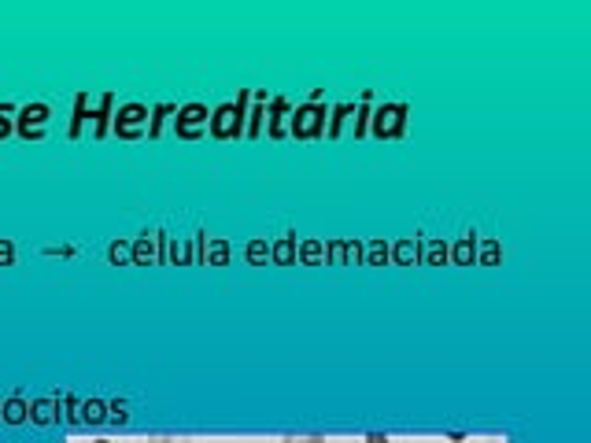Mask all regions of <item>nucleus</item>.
<instances>
[{"label": "nucleus", "mask_w": 591, "mask_h": 443, "mask_svg": "<svg viewBox=\"0 0 591 443\" xmlns=\"http://www.w3.org/2000/svg\"><path fill=\"white\" fill-rule=\"evenodd\" d=\"M248 100H252V89H241L237 100H226L211 108V119H207V133L215 141H241L244 137V111H248Z\"/></svg>", "instance_id": "nucleus-1"}, {"label": "nucleus", "mask_w": 591, "mask_h": 443, "mask_svg": "<svg viewBox=\"0 0 591 443\" xmlns=\"http://www.w3.org/2000/svg\"><path fill=\"white\" fill-rule=\"evenodd\" d=\"M407 126H411V104H403V100H385L370 115V137H377V141H399V137H407Z\"/></svg>", "instance_id": "nucleus-2"}, {"label": "nucleus", "mask_w": 591, "mask_h": 443, "mask_svg": "<svg viewBox=\"0 0 591 443\" xmlns=\"http://www.w3.org/2000/svg\"><path fill=\"white\" fill-rule=\"evenodd\" d=\"M326 122H329V108L326 104H296L289 119V137L292 141H322L326 137Z\"/></svg>", "instance_id": "nucleus-3"}, {"label": "nucleus", "mask_w": 591, "mask_h": 443, "mask_svg": "<svg viewBox=\"0 0 591 443\" xmlns=\"http://www.w3.org/2000/svg\"><path fill=\"white\" fill-rule=\"evenodd\" d=\"M49 119L52 108L45 100H30L23 108L15 111V137L19 141H45L49 137Z\"/></svg>", "instance_id": "nucleus-4"}, {"label": "nucleus", "mask_w": 591, "mask_h": 443, "mask_svg": "<svg viewBox=\"0 0 591 443\" xmlns=\"http://www.w3.org/2000/svg\"><path fill=\"white\" fill-rule=\"evenodd\" d=\"M111 133H115L119 141H141L148 133V104H141V100L119 104V108H115V119H111Z\"/></svg>", "instance_id": "nucleus-5"}, {"label": "nucleus", "mask_w": 591, "mask_h": 443, "mask_svg": "<svg viewBox=\"0 0 591 443\" xmlns=\"http://www.w3.org/2000/svg\"><path fill=\"white\" fill-rule=\"evenodd\" d=\"M207 119H211L207 104H200V100L181 104V108L174 111V133H178V141H200L207 133Z\"/></svg>", "instance_id": "nucleus-6"}, {"label": "nucleus", "mask_w": 591, "mask_h": 443, "mask_svg": "<svg viewBox=\"0 0 591 443\" xmlns=\"http://www.w3.org/2000/svg\"><path fill=\"white\" fill-rule=\"evenodd\" d=\"M167 233L163 229H152V233H141L137 240H130V255L133 266H159L167 259Z\"/></svg>", "instance_id": "nucleus-7"}, {"label": "nucleus", "mask_w": 591, "mask_h": 443, "mask_svg": "<svg viewBox=\"0 0 591 443\" xmlns=\"http://www.w3.org/2000/svg\"><path fill=\"white\" fill-rule=\"evenodd\" d=\"M289 119H292V100L289 96H270V104H266V137L270 141H285L289 137Z\"/></svg>", "instance_id": "nucleus-8"}, {"label": "nucleus", "mask_w": 591, "mask_h": 443, "mask_svg": "<svg viewBox=\"0 0 591 443\" xmlns=\"http://www.w3.org/2000/svg\"><path fill=\"white\" fill-rule=\"evenodd\" d=\"M366 244L362 240H326V266H362Z\"/></svg>", "instance_id": "nucleus-9"}, {"label": "nucleus", "mask_w": 591, "mask_h": 443, "mask_svg": "<svg viewBox=\"0 0 591 443\" xmlns=\"http://www.w3.org/2000/svg\"><path fill=\"white\" fill-rule=\"evenodd\" d=\"M111 119H115V93H100L97 108L89 111V122H93V137L104 141L111 133Z\"/></svg>", "instance_id": "nucleus-10"}, {"label": "nucleus", "mask_w": 591, "mask_h": 443, "mask_svg": "<svg viewBox=\"0 0 591 443\" xmlns=\"http://www.w3.org/2000/svg\"><path fill=\"white\" fill-rule=\"evenodd\" d=\"M392 263L396 266H422V240L418 237H399L392 244Z\"/></svg>", "instance_id": "nucleus-11"}, {"label": "nucleus", "mask_w": 591, "mask_h": 443, "mask_svg": "<svg viewBox=\"0 0 591 443\" xmlns=\"http://www.w3.org/2000/svg\"><path fill=\"white\" fill-rule=\"evenodd\" d=\"M296 248H300L296 233H285V237H278L274 244H270V263H274V266H296Z\"/></svg>", "instance_id": "nucleus-12"}, {"label": "nucleus", "mask_w": 591, "mask_h": 443, "mask_svg": "<svg viewBox=\"0 0 591 443\" xmlns=\"http://www.w3.org/2000/svg\"><path fill=\"white\" fill-rule=\"evenodd\" d=\"M296 263L300 266H326V240H300V248H296Z\"/></svg>", "instance_id": "nucleus-13"}, {"label": "nucleus", "mask_w": 591, "mask_h": 443, "mask_svg": "<svg viewBox=\"0 0 591 443\" xmlns=\"http://www.w3.org/2000/svg\"><path fill=\"white\" fill-rule=\"evenodd\" d=\"M451 263L455 266H477V233H466L451 244Z\"/></svg>", "instance_id": "nucleus-14"}, {"label": "nucleus", "mask_w": 591, "mask_h": 443, "mask_svg": "<svg viewBox=\"0 0 591 443\" xmlns=\"http://www.w3.org/2000/svg\"><path fill=\"white\" fill-rule=\"evenodd\" d=\"M89 111H93V100H89V93H78L74 96V115H71V141H78L82 137V130H85V122H89Z\"/></svg>", "instance_id": "nucleus-15"}, {"label": "nucleus", "mask_w": 591, "mask_h": 443, "mask_svg": "<svg viewBox=\"0 0 591 443\" xmlns=\"http://www.w3.org/2000/svg\"><path fill=\"white\" fill-rule=\"evenodd\" d=\"M230 263V240L226 237H207L204 266H226Z\"/></svg>", "instance_id": "nucleus-16"}, {"label": "nucleus", "mask_w": 591, "mask_h": 443, "mask_svg": "<svg viewBox=\"0 0 591 443\" xmlns=\"http://www.w3.org/2000/svg\"><path fill=\"white\" fill-rule=\"evenodd\" d=\"M422 263L425 266L451 263V244H447V240H429V244H422Z\"/></svg>", "instance_id": "nucleus-17"}, {"label": "nucleus", "mask_w": 591, "mask_h": 443, "mask_svg": "<svg viewBox=\"0 0 591 443\" xmlns=\"http://www.w3.org/2000/svg\"><path fill=\"white\" fill-rule=\"evenodd\" d=\"M0 421H4V425H23V421H30V407H26V399L23 396L8 399L4 410H0Z\"/></svg>", "instance_id": "nucleus-18"}, {"label": "nucleus", "mask_w": 591, "mask_h": 443, "mask_svg": "<svg viewBox=\"0 0 591 443\" xmlns=\"http://www.w3.org/2000/svg\"><path fill=\"white\" fill-rule=\"evenodd\" d=\"M56 410H60V403H56V399H37L34 407H30V421H34V425H41V429H45V425H56V418H60Z\"/></svg>", "instance_id": "nucleus-19"}, {"label": "nucleus", "mask_w": 591, "mask_h": 443, "mask_svg": "<svg viewBox=\"0 0 591 443\" xmlns=\"http://www.w3.org/2000/svg\"><path fill=\"white\" fill-rule=\"evenodd\" d=\"M355 115V104H337V108H329V122H326V137L337 141L340 133H344V122Z\"/></svg>", "instance_id": "nucleus-20"}, {"label": "nucleus", "mask_w": 591, "mask_h": 443, "mask_svg": "<svg viewBox=\"0 0 591 443\" xmlns=\"http://www.w3.org/2000/svg\"><path fill=\"white\" fill-rule=\"evenodd\" d=\"M388 263H392V244L388 240H370L362 266H388Z\"/></svg>", "instance_id": "nucleus-21"}, {"label": "nucleus", "mask_w": 591, "mask_h": 443, "mask_svg": "<svg viewBox=\"0 0 591 443\" xmlns=\"http://www.w3.org/2000/svg\"><path fill=\"white\" fill-rule=\"evenodd\" d=\"M167 259L174 266H193V240H167Z\"/></svg>", "instance_id": "nucleus-22"}, {"label": "nucleus", "mask_w": 591, "mask_h": 443, "mask_svg": "<svg viewBox=\"0 0 591 443\" xmlns=\"http://www.w3.org/2000/svg\"><path fill=\"white\" fill-rule=\"evenodd\" d=\"M244 259H248V266H266V263H270V244H266V237L248 240V244H244Z\"/></svg>", "instance_id": "nucleus-23"}, {"label": "nucleus", "mask_w": 591, "mask_h": 443, "mask_svg": "<svg viewBox=\"0 0 591 443\" xmlns=\"http://www.w3.org/2000/svg\"><path fill=\"white\" fill-rule=\"evenodd\" d=\"M370 100H374V93L366 89V93H362V104H355V137H366V133H370V115H374Z\"/></svg>", "instance_id": "nucleus-24"}, {"label": "nucleus", "mask_w": 591, "mask_h": 443, "mask_svg": "<svg viewBox=\"0 0 591 443\" xmlns=\"http://www.w3.org/2000/svg\"><path fill=\"white\" fill-rule=\"evenodd\" d=\"M499 259H503V248H499V240H492V237L477 240V266H495Z\"/></svg>", "instance_id": "nucleus-25"}, {"label": "nucleus", "mask_w": 591, "mask_h": 443, "mask_svg": "<svg viewBox=\"0 0 591 443\" xmlns=\"http://www.w3.org/2000/svg\"><path fill=\"white\" fill-rule=\"evenodd\" d=\"M174 104H156V108L148 111V137H159L163 133V122L167 119H174Z\"/></svg>", "instance_id": "nucleus-26"}, {"label": "nucleus", "mask_w": 591, "mask_h": 443, "mask_svg": "<svg viewBox=\"0 0 591 443\" xmlns=\"http://www.w3.org/2000/svg\"><path fill=\"white\" fill-rule=\"evenodd\" d=\"M78 418L85 421V425H100V421H108V403L104 399H89V403H82V414Z\"/></svg>", "instance_id": "nucleus-27"}, {"label": "nucleus", "mask_w": 591, "mask_h": 443, "mask_svg": "<svg viewBox=\"0 0 591 443\" xmlns=\"http://www.w3.org/2000/svg\"><path fill=\"white\" fill-rule=\"evenodd\" d=\"M108 259H111V266H133L130 240H111V244H108Z\"/></svg>", "instance_id": "nucleus-28"}, {"label": "nucleus", "mask_w": 591, "mask_h": 443, "mask_svg": "<svg viewBox=\"0 0 591 443\" xmlns=\"http://www.w3.org/2000/svg\"><path fill=\"white\" fill-rule=\"evenodd\" d=\"M15 104H8V100H0V141H8L15 133Z\"/></svg>", "instance_id": "nucleus-29"}, {"label": "nucleus", "mask_w": 591, "mask_h": 443, "mask_svg": "<svg viewBox=\"0 0 591 443\" xmlns=\"http://www.w3.org/2000/svg\"><path fill=\"white\" fill-rule=\"evenodd\" d=\"M15 263V244L8 237H0V266H12Z\"/></svg>", "instance_id": "nucleus-30"}, {"label": "nucleus", "mask_w": 591, "mask_h": 443, "mask_svg": "<svg viewBox=\"0 0 591 443\" xmlns=\"http://www.w3.org/2000/svg\"><path fill=\"white\" fill-rule=\"evenodd\" d=\"M108 410H111L108 418H111V421H119V425H122L126 418H130V414H126V403H108Z\"/></svg>", "instance_id": "nucleus-31"}, {"label": "nucleus", "mask_w": 591, "mask_h": 443, "mask_svg": "<svg viewBox=\"0 0 591 443\" xmlns=\"http://www.w3.org/2000/svg\"><path fill=\"white\" fill-rule=\"evenodd\" d=\"M281 443H326V436H285Z\"/></svg>", "instance_id": "nucleus-32"}, {"label": "nucleus", "mask_w": 591, "mask_h": 443, "mask_svg": "<svg viewBox=\"0 0 591 443\" xmlns=\"http://www.w3.org/2000/svg\"><path fill=\"white\" fill-rule=\"evenodd\" d=\"M148 443H189V440H181V436H152Z\"/></svg>", "instance_id": "nucleus-33"}, {"label": "nucleus", "mask_w": 591, "mask_h": 443, "mask_svg": "<svg viewBox=\"0 0 591 443\" xmlns=\"http://www.w3.org/2000/svg\"><path fill=\"white\" fill-rule=\"evenodd\" d=\"M366 443H392V440H388V436H381V432H370V436H366Z\"/></svg>", "instance_id": "nucleus-34"}, {"label": "nucleus", "mask_w": 591, "mask_h": 443, "mask_svg": "<svg viewBox=\"0 0 591 443\" xmlns=\"http://www.w3.org/2000/svg\"><path fill=\"white\" fill-rule=\"evenodd\" d=\"M93 443H111V440H93Z\"/></svg>", "instance_id": "nucleus-35"}]
</instances>
